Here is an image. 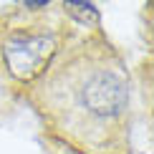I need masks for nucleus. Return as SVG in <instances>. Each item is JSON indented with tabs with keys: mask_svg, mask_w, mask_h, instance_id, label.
Masks as SVG:
<instances>
[{
	"mask_svg": "<svg viewBox=\"0 0 154 154\" xmlns=\"http://www.w3.org/2000/svg\"><path fill=\"white\" fill-rule=\"evenodd\" d=\"M53 51L56 43L51 35H13L3 46V58L18 81H30L48 66Z\"/></svg>",
	"mask_w": 154,
	"mask_h": 154,
	"instance_id": "obj_1",
	"label": "nucleus"
},
{
	"mask_svg": "<svg viewBox=\"0 0 154 154\" xmlns=\"http://www.w3.org/2000/svg\"><path fill=\"white\" fill-rule=\"evenodd\" d=\"M81 101L91 114L111 119V116H119L126 109L129 88H126V83L116 73L101 71V73H96L86 81V86L81 91Z\"/></svg>",
	"mask_w": 154,
	"mask_h": 154,
	"instance_id": "obj_2",
	"label": "nucleus"
},
{
	"mask_svg": "<svg viewBox=\"0 0 154 154\" xmlns=\"http://www.w3.org/2000/svg\"><path fill=\"white\" fill-rule=\"evenodd\" d=\"M66 8L71 10L73 15H79L81 20H86V18H91V20H99V10H96V5H94V3H68Z\"/></svg>",
	"mask_w": 154,
	"mask_h": 154,
	"instance_id": "obj_3",
	"label": "nucleus"
}]
</instances>
